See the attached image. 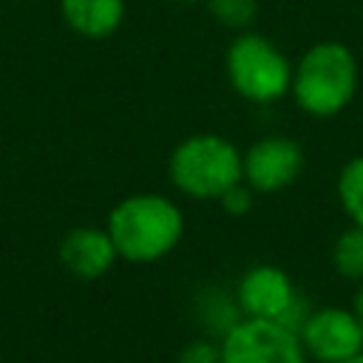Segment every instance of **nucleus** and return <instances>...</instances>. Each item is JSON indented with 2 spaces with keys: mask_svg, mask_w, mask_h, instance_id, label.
Instances as JSON below:
<instances>
[{
  "mask_svg": "<svg viewBox=\"0 0 363 363\" xmlns=\"http://www.w3.org/2000/svg\"><path fill=\"white\" fill-rule=\"evenodd\" d=\"M332 267L349 281H363V227H346L332 247Z\"/></svg>",
  "mask_w": 363,
  "mask_h": 363,
  "instance_id": "9b49d317",
  "label": "nucleus"
},
{
  "mask_svg": "<svg viewBox=\"0 0 363 363\" xmlns=\"http://www.w3.org/2000/svg\"><path fill=\"white\" fill-rule=\"evenodd\" d=\"M227 79L233 91L250 102L267 105L289 94L292 88V65L286 54L255 31H241L227 48Z\"/></svg>",
  "mask_w": 363,
  "mask_h": 363,
  "instance_id": "20e7f679",
  "label": "nucleus"
},
{
  "mask_svg": "<svg viewBox=\"0 0 363 363\" xmlns=\"http://www.w3.org/2000/svg\"><path fill=\"white\" fill-rule=\"evenodd\" d=\"M303 170V147L289 136H264L241 153L244 184L252 193H281Z\"/></svg>",
  "mask_w": 363,
  "mask_h": 363,
  "instance_id": "423d86ee",
  "label": "nucleus"
},
{
  "mask_svg": "<svg viewBox=\"0 0 363 363\" xmlns=\"http://www.w3.org/2000/svg\"><path fill=\"white\" fill-rule=\"evenodd\" d=\"M57 252L62 267L82 281L102 278L119 258L108 230L99 227H74L71 233H65Z\"/></svg>",
  "mask_w": 363,
  "mask_h": 363,
  "instance_id": "1a4fd4ad",
  "label": "nucleus"
},
{
  "mask_svg": "<svg viewBox=\"0 0 363 363\" xmlns=\"http://www.w3.org/2000/svg\"><path fill=\"white\" fill-rule=\"evenodd\" d=\"M179 363H221V346L213 343V340H193L182 349L179 354Z\"/></svg>",
  "mask_w": 363,
  "mask_h": 363,
  "instance_id": "4468645a",
  "label": "nucleus"
},
{
  "mask_svg": "<svg viewBox=\"0 0 363 363\" xmlns=\"http://www.w3.org/2000/svg\"><path fill=\"white\" fill-rule=\"evenodd\" d=\"M303 349L318 363H340L363 349V326L354 309L320 306L306 315L298 329Z\"/></svg>",
  "mask_w": 363,
  "mask_h": 363,
  "instance_id": "0eeeda50",
  "label": "nucleus"
},
{
  "mask_svg": "<svg viewBox=\"0 0 363 363\" xmlns=\"http://www.w3.org/2000/svg\"><path fill=\"white\" fill-rule=\"evenodd\" d=\"M352 309H354V315H357V320H360V326H363V281L357 284V292H354V303H352Z\"/></svg>",
  "mask_w": 363,
  "mask_h": 363,
  "instance_id": "dca6fc26",
  "label": "nucleus"
},
{
  "mask_svg": "<svg viewBox=\"0 0 363 363\" xmlns=\"http://www.w3.org/2000/svg\"><path fill=\"white\" fill-rule=\"evenodd\" d=\"M210 14L224 26V28H235L244 31L258 11V0H207Z\"/></svg>",
  "mask_w": 363,
  "mask_h": 363,
  "instance_id": "ddd939ff",
  "label": "nucleus"
},
{
  "mask_svg": "<svg viewBox=\"0 0 363 363\" xmlns=\"http://www.w3.org/2000/svg\"><path fill=\"white\" fill-rule=\"evenodd\" d=\"M357 91V60L337 43L323 40L306 48V54L292 68V88L298 108L315 119L337 116Z\"/></svg>",
  "mask_w": 363,
  "mask_h": 363,
  "instance_id": "f03ea898",
  "label": "nucleus"
},
{
  "mask_svg": "<svg viewBox=\"0 0 363 363\" xmlns=\"http://www.w3.org/2000/svg\"><path fill=\"white\" fill-rule=\"evenodd\" d=\"M65 26L85 40L111 37L125 17V0H60Z\"/></svg>",
  "mask_w": 363,
  "mask_h": 363,
  "instance_id": "9d476101",
  "label": "nucleus"
},
{
  "mask_svg": "<svg viewBox=\"0 0 363 363\" xmlns=\"http://www.w3.org/2000/svg\"><path fill=\"white\" fill-rule=\"evenodd\" d=\"M167 176L179 193L218 201L230 187L244 182L241 150L218 133H193L173 147Z\"/></svg>",
  "mask_w": 363,
  "mask_h": 363,
  "instance_id": "7ed1b4c3",
  "label": "nucleus"
},
{
  "mask_svg": "<svg viewBox=\"0 0 363 363\" xmlns=\"http://www.w3.org/2000/svg\"><path fill=\"white\" fill-rule=\"evenodd\" d=\"M298 289L292 278L275 264H255L250 267L235 286L238 312L247 318H272L281 320L289 303L295 301Z\"/></svg>",
  "mask_w": 363,
  "mask_h": 363,
  "instance_id": "6e6552de",
  "label": "nucleus"
},
{
  "mask_svg": "<svg viewBox=\"0 0 363 363\" xmlns=\"http://www.w3.org/2000/svg\"><path fill=\"white\" fill-rule=\"evenodd\" d=\"M218 204H221L224 213H230V216H244V213L252 210V190H250L244 182H238L235 187H230V190L218 199Z\"/></svg>",
  "mask_w": 363,
  "mask_h": 363,
  "instance_id": "2eb2a0df",
  "label": "nucleus"
},
{
  "mask_svg": "<svg viewBox=\"0 0 363 363\" xmlns=\"http://www.w3.org/2000/svg\"><path fill=\"white\" fill-rule=\"evenodd\" d=\"M105 230L119 258L153 264L179 247L184 235V213L167 196L133 193L111 210Z\"/></svg>",
  "mask_w": 363,
  "mask_h": 363,
  "instance_id": "f257e3e1",
  "label": "nucleus"
},
{
  "mask_svg": "<svg viewBox=\"0 0 363 363\" xmlns=\"http://www.w3.org/2000/svg\"><path fill=\"white\" fill-rule=\"evenodd\" d=\"M176 3H201V0H176Z\"/></svg>",
  "mask_w": 363,
  "mask_h": 363,
  "instance_id": "a211bd4d",
  "label": "nucleus"
},
{
  "mask_svg": "<svg viewBox=\"0 0 363 363\" xmlns=\"http://www.w3.org/2000/svg\"><path fill=\"white\" fill-rule=\"evenodd\" d=\"M221 363H309L301 335L272 318L241 315L218 340Z\"/></svg>",
  "mask_w": 363,
  "mask_h": 363,
  "instance_id": "39448f33",
  "label": "nucleus"
},
{
  "mask_svg": "<svg viewBox=\"0 0 363 363\" xmlns=\"http://www.w3.org/2000/svg\"><path fill=\"white\" fill-rule=\"evenodd\" d=\"M337 199L352 224L363 227V156L349 159L337 173Z\"/></svg>",
  "mask_w": 363,
  "mask_h": 363,
  "instance_id": "f8f14e48",
  "label": "nucleus"
},
{
  "mask_svg": "<svg viewBox=\"0 0 363 363\" xmlns=\"http://www.w3.org/2000/svg\"><path fill=\"white\" fill-rule=\"evenodd\" d=\"M340 363H363V349L360 352H354V354H349L346 360H340Z\"/></svg>",
  "mask_w": 363,
  "mask_h": 363,
  "instance_id": "f3484780",
  "label": "nucleus"
}]
</instances>
